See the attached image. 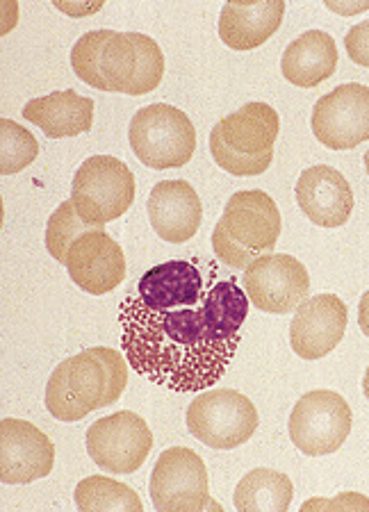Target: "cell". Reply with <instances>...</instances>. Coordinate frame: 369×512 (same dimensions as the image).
Wrapping results in <instances>:
<instances>
[{"label": "cell", "instance_id": "cell-1", "mask_svg": "<svg viewBox=\"0 0 369 512\" xmlns=\"http://www.w3.org/2000/svg\"><path fill=\"white\" fill-rule=\"evenodd\" d=\"M249 296L221 280L199 303L155 308L133 292L119 308L121 349L139 376L174 392L217 385L235 358Z\"/></svg>", "mask_w": 369, "mask_h": 512}, {"label": "cell", "instance_id": "cell-2", "mask_svg": "<svg viewBox=\"0 0 369 512\" xmlns=\"http://www.w3.org/2000/svg\"><path fill=\"white\" fill-rule=\"evenodd\" d=\"M71 66L82 82L101 92L144 96L162 82L164 55L142 32L94 30L73 44Z\"/></svg>", "mask_w": 369, "mask_h": 512}, {"label": "cell", "instance_id": "cell-3", "mask_svg": "<svg viewBox=\"0 0 369 512\" xmlns=\"http://www.w3.org/2000/svg\"><path fill=\"white\" fill-rule=\"evenodd\" d=\"M128 385V360L117 349L80 351L62 360L48 378L46 408L60 421H80L121 399Z\"/></svg>", "mask_w": 369, "mask_h": 512}, {"label": "cell", "instance_id": "cell-4", "mask_svg": "<svg viewBox=\"0 0 369 512\" xmlns=\"http://www.w3.org/2000/svg\"><path fill=\"white\" fill-rule=\"evenodd\" d=\"M283 219L274 198L249 189L228 198L226 210L212 233L217 258L233 269H246L260 255L272 253L281 239Z\"/></svg>", "mask_w": 369, "mask_h": 512}, {"label": "cell", "instance_id": "cell-5", "mask_svg": "<svg viewBox=\"0 0 369 512\" xmlns=\"http://www.w3.org/2000/svg\"><path fill=\"white\" fill-rule=\"evenodd\" d=\"M278 132L281 119L272 105L246 103L212 128L210 153L233 176H260L272 167Z\"/></svg>", "mask_w": 369, "mask_h": 512}, {"label": "cell", "instance_id": "cell-6", "mask_svg": "<svg viewBox=\"0 0 369 512\" xmlns=\"http://www.w3.org/2000/svg\"><path fill=\"white\" fill-rule=\"evenodd\" d=\"M128 139L139 162L155 171L185 167L196 151L194 123L167 103L142 107L130 121Z\"/></svg>", "mask_w": 369, "mask_h": 512}, {"label": "cell", "instance_id": "cell-7", "mask_svg": "<svg viewBox=\"0 0 369 512\" xmlns=\"http://www.w3.org/2000/svg\"><path fill=\"white\" fill-rule=\"evenodd\" d=\"M135 176L112 155H94L80 164L71 183V201L78 214L96 228L126 214L135 201Z\"/></svg>", "mask_w": 369, "mask_h": 512}, {"label": "cell", "instance_id": "cell-8", "mask_svg": "<svg viewBox=\"0 0 369 512\" xmlns=\"http://www.w3.org/2000/svg\"><path fill=\"white\" fill-rule=\"evenodd\" d=\"M260 417L249 396L237 390H210L190 403L187 428L212 449L242 447L258 431Z\"/></svg>", "mask_w": 369, "mask_h": 512}, {"label": "cell", "instance_id": "cell-9", "mask_svg": "<svg viewBox=\"0 0 369 512\" xmlns=\"http://www.w3.org/2000/svg\"><path fill=\"white\" fill-rule=\"evenodd\" d=\"M354 415L338 392L315 390L303 394L290 415V440L306 456L338 451L351 433Z\"/></svg>", "mask_w": 369, "mask_h": 512}, {"label": "cell", "instance_id": "cell-10", "mask_svg": "<svg viewBox=\"0 0 369 512\" xmlns=\"http://www.w3.org/2000/svg\"><path fill=\"white\" fill-rule=\"evenodd\" d=\"M153 449V433L133 410L94 421L87 431V453L110 474H133Z\"/></svg>", "mask_w": 369, "mask_h": 512}, {"label": "cell", "instance_id": "cell-11", "mask_svg": "<svg viewBox=\"0 0 369 512\" xmlns=\"http://www.w3.org/2000/svg\"><path fill=\"white\" fill-rule=\"evenodd\" d=\"M151 501L160 512H199L210 501L208 469L187 447L162 451L151 474Z\"/></svg>", "mask_w": 369, "mask_h": 512}, {"label": "cell", "instance_id": "cell-12", "mask_svg": "<svg viewBox=\"0 0 369 512\" xmlns=\"http://www.w3.org/2000/svg\"><path fill=\"white\" fill-rule=\"evenodd\" d=\"M246 296L258 310L287 315L297 310L310 292V276L303 264L287 253H265L244 269Z\"/></svg>", "mask_w": 369, "mask_h": 512}, {"label": "cell", "instance_id": "cell-13", "mask_svg": "<svg viewBox=\"0 0 369 512\" xmlns=\"http://www.w3.org/2000/svg\"><path fill=\"white\" fill-rule=\"evenodd\" d=\"M310 126L331 151H349L369 139V87L349 82L322 96L313 107Z\"/></svg>", "mask_w": 369, "mask_h": 512}, {"label": "cell", "instance_id": "cell-14", "mask_svg": "<svg viewBox=\"0 0 369 512\" xmlns=\"http://www.w3.org/2000/svg\"><path fill=\"white\" fill-rule=\"evenodd\" d=\"M55 447L44 431L23 419L0 421V481L5 485L32 483L51 474Z\"/></svg>", "mask_w": 369, "mask_h": 512}, {"label": "cell", "instance_id": "cell-15", "mask_svg": "<svg viewBox=\"0 0 369 512\" xmlns=\"http://www.w3.org/2000/svg\"><path fill=\"white\" fill-rule=\"evenodd\" d=\"M349 312L335 294H315L299 303L290 324V344L303 360H319L342 342Z\"/></svg>", "mask_w": 369, "mask_h": 512}, {"label": "cell", "instance_id": "cell-16", "mask_svg": "<svg viewBox=\"0 0 369 512\" xmlns=\"http://www.w3.org/2000/svg\"><path fill=\"white\" fill-rule=\"evenodd\" d=\"M67 271L73 283L87 294L103 296L117 289L126 278V255L117 239L105 230H89L71 244Z\"/></svg>", "mask_w": 369, "mask_h": 512}, {"label": "cell", "instance_id": "cell-17", "mask_svg": "<svg viewBox=\"0 0 369 512\" xmlns=\"http://www.w3.org/2000/svg\"><path fill=\"white\" fill-rule=\"evenodd\" d=\"M297 203L315 226L340 228L354 212V192L338 169L317 164L299 176Z\"/></svg>", "mask_w": 369, "mask_h": 512}, {"label": "cell", "instance_id": "cell-18", "mask_svg": "<svg viewBox=\"0 0 369 512\" xmlns=\"http://www.w3.org/2000/svg\"><path fill=\"white\" fill-rule=\"evenodd\" d=\"M149 217L160 239L171 244H185L201 228V198L187 180H162L151 189Z\"/></svg>", "mask_w": 369, "mask_h": 512}, {"label": "cell", "instance_id": "cell-19", "mask_svg": "<svg viewBox=\"0 0 369 512\" xmlns=\"http://www.w3.org/2000/svg\"><path fill=\"white\" fill-rule=\"evenodd\" d=\"M283 16L281 0H233L221 7L219 37L233 51H253L276 35Z\"/></svg>", "mask_w": 369, "mask_h": 512}, {"label": "cell", "instance_id": "cell-20", "mask_svg": "<svg viewBox=\"0 0 369 512\" xmlns=\"http://www.w3.org/2000/svg\"><path fill=\"white\" fill-rule=\"evenodd\" d=\"M21 114L44 130L46 137H78L94 126V101L67 89V92L32 98Z\"/></svg>", "mask_w": 369, "mask_h": 512}, {"label": "cell", "instance_id": "cell-21", "mask_svg": "<svg viewBox=\"0 0 369 512\" xmlns=\"http://www.w3.org/2000/svg\"><path fill=\"white\" fill-rule=\"evenodd\" d=\"M281 69L287 82L310 89L326 82L338 69V46L322 30H308L285 48Z\"/></svg>", "mask_w": 369, "mask_h": 512}, {"label": "cell", "instance_id": "cell-22", "mask_svg": "<svg viewBox=\"0 0 369 512\" xmlns=\"http://www.w3.org/2000/svg\"><path fill=\"white\" fill-rule=\"evenodd\" d=\"M205 292L201 271L192 262L171 260L146 271L139 278L137 296L146 305L155 308H169V305H190L199 303Z\"/></svg>", "mask_w": 369, "mask_h": 512}, {"label": "cell", "instance_id": "cell-23", "mask_svg": "<svg viewBox=\"0 0 369 512\" xmlns=\"http://www.w3.org/2000/svg\"><path fill=\"white\" fill-rule=\"evenodd\" d=\"M294 497L290 478L276 469H253L235 487V508L240 512H285Z\"/></svg>", "mask_w": 369, "mask_h": 512}, {"label": "cell", "instance_id": "cell-24", "mask_svg": "<svg viewBox=\"0 0 369 512\" xmlns=\"http://www.w3.org/2000/svg\"><path fill=\"white\" fill-rule=\"evenodd\" d=\"M82 512H142L144 503L133 487L108 476H89L76 487Z\"/></svg>", "mask_w": 369, "mask_h": 512}, {"label": "cell", "instance_id": "cell-25", "mask_svg": "<svg viewBox=\"0 0 369 512\" xmlns=\"http://www.w3.org/2000/svg\"><path fill=\"white\" fill-rule=\"evenodd\" d=\"M89 230H103V228H96L94 224H89V221L82 219L73 201H64L60 208L51 214V219H48V226H46V249L51 253V258L67 264L71 244L76 242L80 235L89 233Z\"/></svg>", "mask_w": 369, "mask_h": 512}, {"label": "cell", "instance_id": "cell-26", "mask_svg": "<svg viewBox=\"0 0 369 512\" xmlns=\"http://www.w3.org/2000/svg\"><path fill=\"white\" fill-rule=\"evenodd\" d=\"M39 142L19 123L0 119V173L14 176L37 160Z\"/></svg>", "mask_w": 369, "mask_h": 512}, {"label": "cell", "instance_id": "cell-27", "mask_svg": "<svg viewBox=\"0 0 369 512\" xmlns=\"http://www.w3.org/2000/svg\"><path fill=\"white\" fill-rule=\"evenodd\" d=\"M344 48H347L351 62L367 66L369 69V21L358 23V26L347 32V37H344Z\"/></svg>", "mask_w": 369, "mask_h": 512}, {"label": "cell", "instance_id": "cell-28", "mask_svg": "<svg viewBox=\"0 0 369 512\" xmlns=\"http://www.w3.org/2000/svg\"><path fill=\"white\" fill-rule=\"evenodd\" d=\"M358 326L369 337V289L363 294V299H360L358 305Z\"/></svg>", "mask_w": 369, "mask_h": 512}, {"label": "cell", "instance_id": "cell-29", "mask_svg": "<svg viewBox=\"0 0 369 512\" xmlns=\"http://www.w3.org/2000/svg\"><path fill=\"white\" fill-rule=\"evenodd\" d=\"M363 392H365L367 401H369V367H367V371H365V378H363Z\"/></svg>", "mask_w": 369, "mask_h": 512}, {"label": "cell", "instance_id": "cell-30", "mask_svg": "<svg viewBox=\"0 0 369 512\" xmlns=\"http://www.w3.org/2000/svg\"><path fill=\"white\" fill-rule=\"evenodd\" d=\"M363 160H365V169H367V176H369V151L365 153V158H363Z\"/></svg>", "mask_w": 369, "mask_h": 512}]
</instances>
